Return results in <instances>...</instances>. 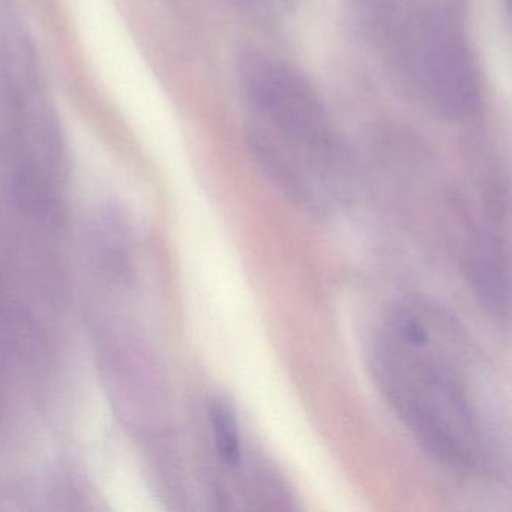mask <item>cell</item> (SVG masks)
<instances>
[{"label": "cell", "mask_w": 512, "mask_h": 512, "mask_svg": "<svg viewBox=\"0 0 512 512\" xmlns=\"http://www.w3.org/2000/svg\"><path fill=\"white\" fill-rule=\"evenodd\" d=\"M446 319L424 305H397L371 344L370 365L380 392L425 451L449 466L476 469L484 437L469 380L449 349Z\"/></svg>", "instance_id": "6da1fadb"}, {"label": "cell", "mask_w": 512, "mask_h": 512, "mask_svg": "<svg viewBox=\"0 0 512 512\" xmlns=\"http://www.w3.org/2000/svg\"><path fill=\"white\" fill-rule=\"evenodd\" d=\"M370 16L419 100L449 119L475 112L481 98L475 65L448 20L428 8L401 5L400 0H382Z\"/></svg>", "instance_id": "7a4b0ae2"}, {"label": "cell", "mask_w": 512, "mask_h": 512, "mask_svg": "<svg viewBox=\"0 0 512 512\" xmlns=\"http://www.w3.org/2000/svg\"><path fill=\"white\" fill-rule=\"evenodd\" d=\"M238 77L251 106L289 145L319 161L332 158L337 139L331 119L301 73L274 56L248 52L239 59Z\"/></svg>", "instance_id": "3957f363"}, {"label": "cell", "mask_w": 512, "mask_h": 512, "mask_svg": "<svg viewBox=\"0 0 512 512\" xmlns=\"http://www.w3.org/2000/svg\"><path fill=\"white\" fill-rule=\"evenodd\" d=\"M208 416L214 433L215 449L221 463L230 469H236L242 463V440L232 403L224 397L211 398Z\"/></svg>", "instance_id": "277c9868"}]
</instances>
